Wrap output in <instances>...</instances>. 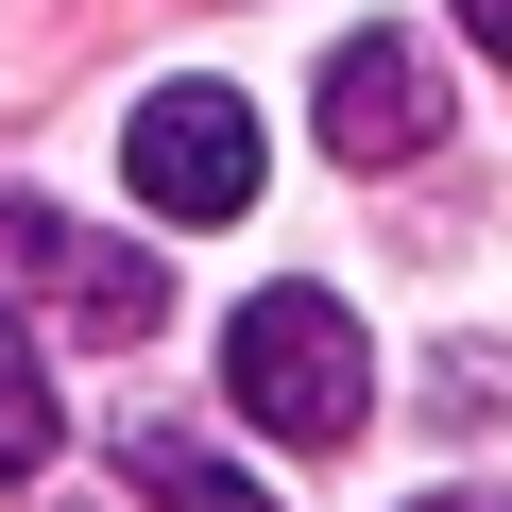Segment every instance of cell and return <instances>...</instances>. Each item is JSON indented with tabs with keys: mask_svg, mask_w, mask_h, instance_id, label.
<instances>
[{
	"mask_svg": "<svg viewBox=\"0 0 512 512\" xmlns=\"http://www.w3.org/2000/svg\"><path fill=\"white\" fill-rule=\"evenodd\" d=\"M256 171H274V137H256L239 86H154V103L120 120V188H137L154 222H239Z\"/></svg>",
	"mask_w": 512,
	"mask_h": 512,
	"instance_id": "7a4b0ae2",
	"label": "cell"
},
{
	"mask_svg": "<svg viewBox=\"0 0 512 512\" xmlns=\"http://www.w3.org/2000/svg\"><path fill=\"white\" fill-rule=\"evenodd\" d=\"M427 137H444V69H427V35H393V18L342 35V52H325V154H342V171H410Z\"/></svg>",
	"mask_w": 512,
	"mask_h": 512,
	"instance_id": "277c9868",
	"label": "cell"
},
{
	"mask_svg": "<svg viewBox=\"0 0 512 512\" xmlns=\"http://www.w3.org/2000/svg\"><path fill=\"white\" fill-rule=\"evenodd\" d=\"M120 478H137L154 512H274V495H256V478H239L205 427H137V444H120Z\"/></svg>",
	"mask_w": 512,
	"mask_h": 512,
	"instance_id": "5b68a950",
	"label": "cell"
},
{
	"mask_svg": "<svg viewBox=\"0 0 512 512\" xmlns=\"http://www.w3.org/2000/svg\"><path fill=\"white\" fill-rule=\"evenodd\" d=\"M0 274L52 291L86 342H137V325L171 308V274H154L137 239H86V222H69V205H35V188H0Z\"/></svg>",
	"mask_w": 512,
	"mask_h": 512,
	"instance_id": "3957f363",
	"label": "cell"
},
{
	"mask_svg": "<svg viewBox=\"0 0 512 512\" xmlns=\"http://www.w3.org/2000/svg\"><path fill=\"white\" fill-rule=\"evenodd\" d=\"M52 444H69V427H52V359L0 325V495H18V478H52Z\"/></svg>",
	"mask_w": 512,
	"mask_h": 512,
	"instance_id": "8992f818",
	"label": "cell"
},
{
	"mask_svg": "<svg viewBox=\"0 0 512 512\" xmlns=\"http://www.w3.org/2000/svg\"><path fill=\"white\" fill-rule=\"evenodd\" d=\"M410 512H512V495H410Z\"/></svg>",
	"mask_w": 512,
	"mask_h": 512,
	"instance_id": "ba28073f",
	"label": "cell"
},
{
	"mask_svg": "<svg viewBox=\"0 0 512 512\" xmlns=\"http://www.w3.org/2000/svg\"><path fill=\"white\" fill-rule=\"evenodd\" d=\"M461 35H478V52H495V69H512V0H461Z\"/></svg>",
	"mask_w": 512,
	"mask_h": 512,
	"instance_id": "52a82bcc",
	"label": "cell"
},
{
	"mask_svg": "<svg viewBox=\"0 0 512 512\" xmlns=\"http://www.w3.org/2000/svg\"><path fill=\"white\" fill-rule=\"evenodd\" d=\"M222 393H239V427H274V444H359L376 427V342L342 325V291H256L222 325Z\"/></svg>",
	"mask_w": 512,
	"mask_h": 512,
	"instance_id": "6da1fadb",
	"label": "cell"
}]
</instances>
